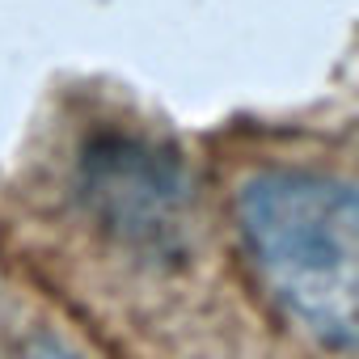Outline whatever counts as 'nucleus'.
I'll list each match as a JSON object with an SVG mask.
<instances>
[{"instance_id":"f257e3e1","label":"nucleus","mask_w":359,"mask_h":359,"mask_svg":"<svg viewBox=\"0 0 359 359\" xmlns=\"http://www.w3.org/2000/svg\"><path fill=\"white\" fill-rule=\"evenodd\" d=\"M237 233L258 283L313 342L359 355V182L262 169L237 191Z\"/></svg>"},{"instance_id":"f03ea898","label":"nucleus","mask_w":359,"mask_h":359,"mask_svg":"<svg viewBox=\"0 0 359 359\" xmlns=\"http://www.w3.org/2000/svg\"><path fill=\"white\" fill-rule=\"evenodd\" d=\"M81 199L93 220L144 250V254H177L191 216V182L173 148L131 135L102 131L81 152Z\"/></svg>"},{"instance_id":"7ed1b4c3","label":"nucleus","mask_w":359,"mask_h":359,"mask_svg":"<svg viewBox=\"0 0 359 359\" xmlns=\"http://www.w3.org/2000/svg\"><path fill=\"white\" fill-rule=\"evenodd\" d=\"M0 359H85L55 334H22L0 346Z\"/></svg>"}]
</instances>
